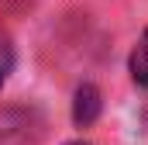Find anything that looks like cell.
Wrapping results in <instances>:
<instances>
[{
	"label": "cell",
	"mask_w": 148,
	"mask_h": 145,
	"mask_svg": "<svg viewBox=\"0 0 148 145\" xmlns=\"http://www.w3.org/2000/svg\"><path fill=\"white\" fill-rule=\"evenodd\" d=\"M100 107H103L100 90H97L93 83H83V86L76 90V97H73V121H76V128H90V124L100 117Z\"/></svg>",
	"instance_id": "obj_1"
},
{
	"label": "cell",
	"mask_w": 148,
	"mask_h": 145,
	"mask_svg": "<svg viewBox=\"0 0 148 145\" xmlns=\"http://www.w3.org/2000/svg\"><path fill=\"white\" fill-rule=\"evenodd\" d=\"M127 69H131V79H134L138 86H145V90H148V52L141 48V45L131 52V59H127Z\"/></svg>",
	"instance_id": "obj_2"
},
{
	"label": "cell",
	"mask_w": 148,
	"mask_h": 145,
	"mask_svg": "<svg viewBox=\"0 0 148 145\" xmlns=\"http://www.w3.org/2000/svg\"><path fill=\"white\" fill-rule=\"evenodd\" d=\"M141 48H145V52H148V31H145V38H141Z\"/></svg>",
	"instance_id": "obj_3"
},
{
	"label": "cell",
	"mask_w": 148,
	"mask_h": 145,
	"mask_svg": "<svg viewBox=\"0 0 148 145\" xmlns=\"http://www.w3.org/2000/svg\"><path fill=\"white\" fill-rule=\"evenodd\" d=\"M0 86H3V66H0Z\"/></svg>",
	"instance_id": "obj_4"
},
{
	"label": "cell",
	"mask_w": 148,
	"mask_h": 145,
	"mask_svg": "<svg viewBox=\"0 0 148 145\" xmlns=\"http://www.w3.org/2000/svg\"><path fill=\"white\" fill-rule=\"evenodd\" d=\"M66 145H86V142H66Z\"/></svg>",
	"instance_id": "obj_5"
}]
</instances>
